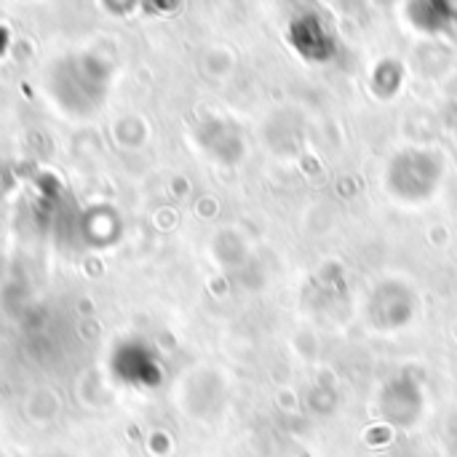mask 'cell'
Instances as JSON below:
<instances>
[{"label":"cell","mask_w":457,"mask_h":457,"mask_svg":"<svg viewBox=\"0 0 457 457\" xmlns=\"http://www.w3.org/2000/svg\"><path fill=\"white\" fill-rule=\"evenodd\" d=\"M292 43L300 48V54H305V59H332L335 54V37L332 32L321 24V19L316 16H303L292 24Z\"/></svg>","instance_id":"1"}]
</instances>
